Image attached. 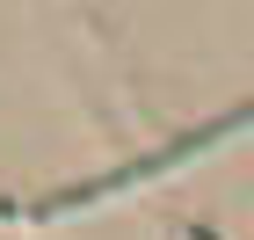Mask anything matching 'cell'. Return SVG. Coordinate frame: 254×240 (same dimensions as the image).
Here are the masks:
<instances>
[{
  "instance_id": "cell-2",
  "label": "cell",
  "mask_w": 254,
  "mask_h": 240,
  "mask_svg": "<svg viewBox=\"0 0 254 240\" xmlns=\"http://www.w3.org/2000/svg\"><path fill=\"white\" fill-rule=\"evenodd\" d=\"M189 240H218V233H203V226H189Z\"/></svg>"
},
{
  "instance_id": "cell-1",
  "label": "cell",
  "mask_w": 254,
  "mask_h": 240,
  "mask_svg": "<svg viewBox=\"0 0 254 240\" xmlns=\"http://www.w3.org/2000/svg\"><path fill=\"white\" fill-rule=\"evenodd\" d=\"M247 124H254V102H240L233 117H218V124H203V131H189V139H175L167 153L131 160V167H117V175H102L95 189H73V197H59V211H65V204H87V197H117V189H131V182H145V175H167V167H182L189 153H203V146H225L233 131H247Z\"/></svg>"
},
{
  "instance_id": "cell-3",
  "label": "cell",
  "mask_w": 254,
  "mask_h": 240,
  "mask_svg": "<svg viewBox=\"0 0 254 240\" xmlns=\"http://www.w3.org/2000/svg\"><path fill=\"white\" fill-rule=\"evenodd\" d=\"M0 211H7V204H0Z\"/></svg>"
}]
</instances>
